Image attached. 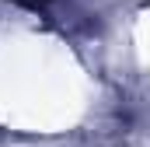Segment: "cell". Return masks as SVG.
<instances>
[{
	"label": "cell",
	"mask_w": 150,
	"mask_h": 147,
	"mask_svg": "<svg viewBox=\"0 0 150 147\" xmlns=\"http://www.w3.org/2000/svg\"><path fill=\"white\" fill-rule=\"evenodd\" d=\"M14 4H25V7H45L49 0H14Z\"/></svg>",
	"instance_id": "6da1fadb"
}]
</instances>
